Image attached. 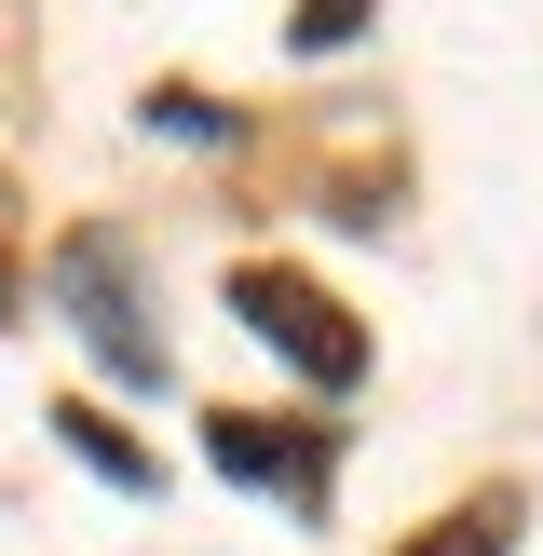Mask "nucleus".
<instances>
[{
  "label": "nucleus",
  "mask_w": 543,
  "mask_h": 556,
  "mask_svg": "<svg viewBox=\"0 0 543 556\" xmlns=\"http://www.w3.org/2000/svg\"><path fill=\"white\" fill-rule=\"evenodd\" d=\"M231 313L258 326L299 380H353V367H367V326H340V299L299 286V271H231Z\"/></svg>",
  "instance_id": "2"
},
{
  "label": "nucleus",
  "mask_w": 543,
  "mask_h": 556,
  "mask_svg": "<svg viewBox=\"0 0 543 556\" xmlns=\"http://www.w3.org/2000/svg\"><path fill=\"white\" fill-rule=\"evenodd\" d=\"M204 448H217V476H244V489H299V503L326 489V434L244 421V407H217V421H204Z\"/></svg>",
  "instance_id": "3"
},
{
  "label": "nucleus",
  "mask_w": 543,
  "mask_h": 556,
  "mask_svg": "<svg viewBox=\"0 0 543 556\" xmlns=\"http://www.w3.org/2000/svg\"><path fill=\"white\" fill-rule=\"evenodd\" d=\"M503 543H516V489H489V503H449L407 556H503Z\"/></svg>",
  "instance_id": "4"
},
{
  "label": "nucleus",
  "mask_w": 543,
  "mask_h": 556,
  "mask_svg": "<svg viewBox=\"0 0 543 556\" xmlns=\"http://www.w3.org/2000/svg\"><path fill=\"white\" fill-rule=\"evenodd\" d=\"M353 14H367V0H299V54H326V41H353Z\"/></svg>",
  "instance_id": "6"
},
{
  "label": "nucleus",
  "mask_w": 543,
  "mask_h": 556,
  "mask_svg": "<svg viewBox=\"0 0 543 556\" xmlns=\"http://www.w3.org/2000/svg\"><path fill=\"white\" fill-rule=\"evenodd\" d=\"M54 434H68V448H81V462H96V476H123V489H150V462H136V448H123V434H109V421H96V407H54Z\"/></svg>",
  "instance_id": "5"
},
{
  "label": "nucleus",
  "mask_w": 543,
  "mask_h": 556,
  "mask_svg": "<svg viewBox=\"0 0 543 556\" xmlns=\"http://www.w3.org/2000/svg\"><path fill=\"white\" fill-rule=\"evenodd\" d=\"M54 313L81 326V353H96L109 380H163V326H150V299H136V244L123 231H68L54 244Z\"/></svg>",
  "instance_id": "1"
}]
</instances>
